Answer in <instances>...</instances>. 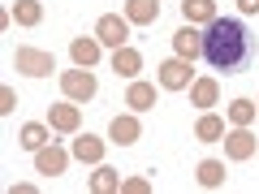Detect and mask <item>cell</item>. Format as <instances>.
I'll return each instance as SVG.
<instances>
[{
  "label": "cell",
  "instance_id": "obj_10",
  "mask_svg": "<svg viewBox=\"0 0 259 194\" xmlns=\"http://www.w3.org/2000/svg\"><path fill=\"white\" fill-rule=\"evenodd\" d=\"M112 142L117 147H134V142L143 138V121H139V112H121V117H112Z\"/></svg>",
  "mask_w": 259,
  "mask_h": 194
},
{
  "label": "cell",
  "instance_id": "obj_17",
  "mask_svg": "<svg viewBox=\"0 0 259 194\" xmlns=\"http://www.w3.org/2000/svg\"><path fill=\"white\" fill-rule=\"evenodd\" d=\"M182 18L194 22V26H207V22H216L221 13H216V0H182Z\"/></svg>",
  "mask_w": 259,
  "mask_h": 194
},
{
  "label": "cell",
  "instance_id": "obj_16",
  "mask_svg": "<svg viewBox=\"0 0 259 194\" xmlns=\"http://www.w3.org/2000/svg\"><path fill=\"white\" fill-rule=\"evenodd\" d=\"M100 52H104V43H100V39H87V35L69 43V56H74V65H82V69L100 65Z\"/></svg>",
  "mask_w": 259,
  "mask_h": 194
},
{
  "label": "cell",
  "instance_id": "obj_9",
  "mask_svg": "<svg viewBox=\"0 0 259 194\" xmlns=\"http://www.w3.org/2000/svg\"><path fill=\"white\" fill-rule=\"evenodd\" d=\"M48 125L56 129V134H78L82 129V112H78V104L69 100V104H52L48 108Z\"/></svg>",
  "mask_w": 259,
  "mask_h": 194
},
{
  "label": "cell",
  "instance_id": "obj_1",
  "mask_svg": "<svg viewBox=\"0 0 259 194\" xmlns=\"http://www.w3.org/2000/svg\"><path fill=\"white\" fill-rule=\"evenodd\" d=\"M203 61L221 74H242L255 61V35L246 30L242 18H216L207 22L203 35Z\"/></svg>",
  "mask_w": 259,
  "mask_h": 194
},
{
  "label": "cell",
  "instance_id": "obj_5",
  "mask_svg": "<svg viewBox=\"0 0 259 194\" xmlns=\"http://www.w3.org/2000/svg\"><path fill=\"white\" fill-rule=\"evenodd\" d=\"M95 39H100L104 47H125V39H130V18H121V13H104L100 22H95Z\"/></svg>",
  "mask_w": 259,
  "mask_h": 194
},
{
  "label": "cell",
  "instance_id": "obj_7",
  "mask_svg": "<svg viewBox=\"0 0 259 194\" xmlns=\"http://www.w3.org/2000/svg\"><path fill=\"white\" fill-rule=\"evenodd\" d=\"M173 52L182 56V61H199V56H203V35H199V26H194V22H182V26L173 30Z\"/></svg>",
  "mask_w": 259,
  "mask_h": 194
},
{
  "label": "cell",
  "instance_id": "obj_23",
  "mask_svg": "<svg viewBox=\"0 0 259 194\" xmlns=\"http://www.w3.org/2000/svg\"><path fill=\"white\" fill-rule=\"evenodd\" d=\"M225 117H229V125H250V121L259 117V104L255 100H233L229 108H225Z\"/></svg>",
  "mask_w": 259,
  "mask_h": 194
},
{
  "label": "cell",
  "instance_id": "obj_14",
  "mask_svg": "<svg viewBox=\"0 0 259 194\" xmlns=\"http://www.w3.org/2000/svg\"><path fill=\"white\" fill-rule=\"evenodd\" d=\"M125 104H130V112H147V108H156V82H130V91H125Z\"/></svg>",
  "mask_w": 259,
  "mask_h": 194
},
{
  "label": "cell",
  "instance_id": "obj_11",
  "mask_svg": "<svg viewBox=\"0 0 259 194\" xmlns=\"http://www.w3.org/2000/svg\"><path fill=\"white\" fill-rule=\"evenodd\" d=\"M130 26H156L160 22V0H125Z\"/></svg>",
  "mask_w": 259,
  "mask_h": 194
},
{
  "label": "cell",
  "instance_id": "obj_13",
  "mask_svg": "<svg viewBox=\"0 0 259 194\" xmlns=\"http://www.w3.org/2000/svg\"><path fill=\"white\" fill-rule=\"evenodd\" d=\"M216 100H221V82H216V78H194V82H190V104H194V108L207 112Z\"/></svg>",
  "mask_w": 259,
  "mask_h": 194
},
{
  "label": "cell",
  "instance_id": "obj_22",
  "mask_svg": "<svg viewBox=\"0 0 259 194\" xmlns=\"http://www.w3.org/2000/svg\"><path fill=\"white\" fill-rule=\"evenodd\" d=\"M112 190H121V173L108 168V164H100L91 173V194H112Z\"/></svg>",
  "mask_w": 259,
  "mask_h": 194
},
{
  "label": "cell",
  "instance_id": "obj_19",
  "mask_svg": "<svg viewBox=\"0 0 259 194\" xmlns=\"http://www.w3.org/2000/svg\"><path fill=\"white\" fill-rule=\"evenodd\" d=\"M194 138H199V142H221L225 138V117H216V112L207 108L203 117L194 121Z\"/></svg>",
  "mask_w": 259,
  "mask_h": 194
},
{
  "label": "cell",
  "instance_id": "obj_8",
  "mask_svg": "<svg viewBox=\"0 0 259 194\" xmlns=\"http://www.w3.org/2000/svg\"><path fill=\"white\" fill-rule=\"evenodd\" d=\"M69 156H74V151H65V147H39L35 151V173H44V177H61L65 168H69Z\"/></svg>",
  "mask_w": 259,
  "mask_h": 194
},
{
  "label": "cell",
  "instance_id": "obj_24",
  "mask_svg": "<svg viewBox=\"0 0 259 194\" xmlns=\"http://www.w3.org/2000/svg\"><path fill=\"white\" fill-rule=\"evenodd\" d=\"M13 108H18V91H13V86H0V112L9 117Z\"/></svg>",
  "mask_w": 259,
  "mask_h": 194
},
{
  "label": "cell",
  "instance_id": "obj_12",
  "mask_svg": "<svg viewBox=\"0 0 259 194\" xmlns=\"http://www.w3.org/2000/svg\"><path fill=\"white\" fill-rule=\"evenodd\" d=\"M139 69H143V52L139 47H117V52H112V74L117 78H139Z\"/></svg>",
  "mask_w": 259,
  "mask_h": 194
},
{
  "label": "cell",
  "instance_id": "obj_2",
  "mask_svg": "<svg viewBox=\"0 0 259 194\" xmlns=\"http://www.w3.org/2000/svg\"><path fill=\"white\" fill-rule=\"evenodd\" d=\"M61 91H65V100H74V104H87V100H95V91H100V82H95V74L91 69H65L61 74Z\"/></svg>",
  "mask_w": 259,
  "mask_h": 194
},
{
  "label": "cell",
  "instance_id": "obj_15",
  "mask_svg": "<svg viewBox=\"0 0 259 194\" xmlns=\"http://www.w3.org/2000/svg\"><path fill=\"white\" fill-rule=\"evenodd\" d=\"M225 160H199V168H194V181L203 185V190H221L225 185Z\"/></svg>",
  "mask_w": 259,
  "mask_h": 194
},
{
  "label": "cell",
  "instance_id": "obj_20",
  "mask_svg": "<svg viewBox=\"0 0 259 194\" xmlns=\"http://www.w3.org/2000/svg\"><path fill=\"white\" fill-rule=\"evenodd\" d=\"M48 138H52V125H44V121H26L18 142H22L26 151H39V147H48Z\"/></svg>",
  "mask_w": 259,
  "mask_h": 194
},
{
  "label": "cell",
  "instance_id": "obj_25",
  "mask_svg": "<svg viewBox=\"0 0 259 194\" xmlns=\"http://www.w3.org/2000/svg\"><path fill=\"white\" fill-rule=\"evenodd\" d=\"M121 190H125V194H147L151 181H147V177H130V181H121Z\"/></svg>",
  "mask_w": 259,
  "mask_h": 194
},
{
  "label": "cell",
  "instance_id": "obj_6",
  "mask_svg": "<svg viewBox=\"0 0 259 194\" xmlns=\"http://www.w3.org/2000/svg\"><path fill=\"white\" fill-rule=\"evenodd\" d=\"M225 156L229 160H250L259 151V138L250 134V125H233V129H225Z\"/></svg>",
  "mask_w": 259,
  "mask_h": 194
},
{
  "label": "cell",
  "instance_id": "obj_18",
  "mask_svg": "<svg viewBox=\"0 0 259 194\" xmlns=\"http://www.w3.org/2000/svg\"><path fill=\"white\" fill-rule=\"evenodd\" d=\"M74 160H82V164H104V138H95V134H82V138H74Z\"/></svg>",
  "mask_w": 259,
  "mask_h": 194
},
{
  "label": "cell",
  "instance_id": "obj_26",
  "mask_svg": "<svg viewBox=\"0 0 259 194\" xmlns=\"http://www.w3.org/2000/svg\"><path fill=\"white\" fill-rule=\"evenodd\" d=\"M238 9L242 13H259V0H238Z\"/></svg>",
  "mask_w": 259,
  "mask_h": 194
},
{
  "label": "cell",
  "instance_id": "obj_21",
  "mask_svg": "<svg viewBox=\"0 0 259 194\" xmlns=\"http://www.w3.org/2000/svg\"><path fill=\"white\" fill-rule=\"evenodd\" d=\"M13 22H18V26H39V22H44V5H39V0H13Z\"/></svg>",
  "mask_w": 259,
  "mask_h": 194
},
{
  "label": "cell",
  "instance_id": "obj_4",
  "mask_svg": "<svg viewBox=\"0 0 259 194\" xmlns=\"http://www.w3.org/2000/svg\"><path fill=\"white\" fill-rule=\"evenodd\" d=\"M13 65H18L26 78H48L56 69V56L44 52V47H18V52H13Z\"/></svg>",
  "mask_w": 259,
  "mask_h": 194
},
{
  "label": "cell",
  "instance_id": "obj_3",
  "mask_svg": "<svg viewBox=\"0 0 259 194\" xmlns=\"http://www.w3.org/2000/svg\"><path fill=\"white\" fill-rule=\"evenodd\" d=\"M156 82L164 86V91H190V82H194V65L182 61V56H173V61L156 65Z\"/></svg>",
  "mask_w": 259,
  "mask_h": 194
}]
</instances>
